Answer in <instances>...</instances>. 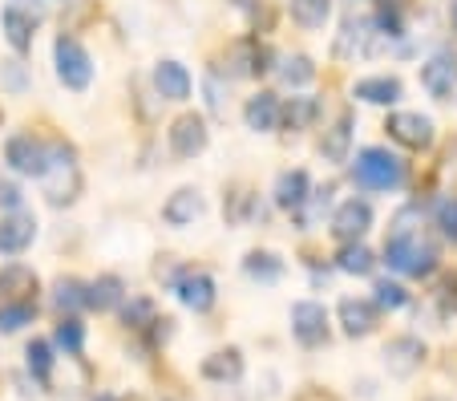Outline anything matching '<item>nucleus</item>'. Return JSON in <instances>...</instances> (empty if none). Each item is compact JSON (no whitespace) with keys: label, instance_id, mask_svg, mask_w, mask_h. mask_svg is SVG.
<instances>
[{"label":"nucleus","instance_id":"1","mask_svg":"<svg viewBox=\"0 0 457 401\" xmlns=\"http://www.w3.org/2000/svg\"><path fill=\"white\" fill-rule=\"evenodd\" d=\"M417 227H421V211L405 207L393 219V231L385 239V263L393 272H401V276H429L437 268V247Z\"/></svg>","mask_w":457,"mask_h":401},{"label":"nucleus","instance_id":"2","mask_svg":"<svg viewBox=\"0 0 457 401\" xmlns=\"http://www.w3.org/2000/svg\"><path fill=\"white\" fill-rule=\"evenodd\" d=\"M41 187L53 207H70L81 195V166H78V155H73L70 142H53L49 146V158H45V171H41Z\"/></svg>","mask_w":457,"mask_h":401},{"label":"nucleus","instance_id":"3","mask_svg":"<svg viewBox=\"0 0 457 401\" xmlns=\"http://www.w3.org/2000/svg\"><path fill=\"white\" fill-rule=\"evenodd\" d=\"M353 183L364 191H397L405 187V163L385 146H364L353 163Z\"/></svg>","mask_w":457,"mask_h":401},{"label":"nucleus","instance_id":"4","mask_svg":"<svg viewBox=\"0 0 457 401\" xmlns=\"http://www.w3.org/2000/svg\"><path fill=\"white\" fill-rule=\"evenodd\" d=\"M53 62H57V78L65 89H89V81H94V57L86 53V45L78 41V37L61 33L57 45H53Z\"/></svg>","mask_w":457,"mask_h":401},{"label":"nucleus","instance_id":"5","mask_svg":"<svg viewBox=\"0 0 457 401\" xmlns=\"http://www.w3.org/2000/svg\"><path fill=\"white\" fill-rule=\"evenodd\" d=\"M41 17H45L41 0H9V4H4V13H0L4 41H9L17 53H29V49H33V37H37Z\"/></svg>","mask_w":457,"mask_h":401},{"label":"nucleus","instance_id":"6","mask_svg":"<svg viewBox=\"0 0 457 401\" xmlns=\"http://www.w3.org/2000/svg\"><path fill=\"white\" fill-rule=\"evenodd\" d=\"M292 337L303 349H316L328 340V308L316 300H295L292 305Z\"/></svg>","mask_w":457,"mask_h":401},{"label":"nucleus","instance_id":"7","mask_svg":"<svg viewBox=\"0 0 457 401\" xmlns=\"http://www.w3.org/2000/svg\"><path fill=\"white\" fill-rule=\"evenodd\" d=\"M377 37H385V33H380L372 21L348 17L345 21V33H340V41H337V57H340V62H353V57H372V53L380 49Z\"/></svg>","mask_w":457,"mask_h":401},{"label":"nucleus","instance_id":"8","mask_svg":"<svg viewBox=\"0 0 457 401\" xmlns=\"http://www.w3.org/2000/svg\"><path fill=\"white\" fill-rule=\"evenodd\" d=\"M385 130H388V138L401 142V146H409V150H429L433 146V122L425 118V113L401 110V113H393V118H388Z\"/></svg>","mask_w":457,"mask_h":401},{"label":"nucleus","instance_id":"9","mask_svg":"<svg viewBox=\"0 0 457 401\" xmlns=\"http://www.w3.org/2000/svg\"><path fill=\"white\" fill-rule=\"evenodd\" d=\"M4 158H9V166L17 171V175L41 179L49 146H45L41 138H33V134H17V138H9V146H4Z\"/></svg>","mask_w":457,"mask_h":401},{"label":"nucleus","instance_id":"10","mask_svg":"<svg viewBox=\"0 0 457 401\" xmlns=\"http://www.w3.org/2000/svg\"><path fill=\"white\" fill-rule=\"evenodd\" d=\"M207 142H211V130L199 113H182L179 122L170 126V150L179 158H199L207 150Z\"/></svg>","mask_w":457,"mask_h":401},{"label":"nucleus","instance_id":"11","mask_svg":"<svg viewBox=\"0 0 457 401\" xmlns=\"http://www.w3.org/2000/svg\"><path fill=\"white\" fill-rule=\"evenodd\" d=\"M369 227H372V207L364 199L340 203L337 215H332V236H337L340 244H356V239H364Z\"/></svg>","mask_w":457,"mask_h":401},{"label":"nucleus","instance_id":"12","mask_svg":"<svg viewBox=\"0 0 457 401\" xmlns=\"http://www.w3.org/2000/svg\"><path fill=\"white\" fill-rule=\"evenodd\" d=\"M174 292H179V300L190 313H211L215 308V280L207 272H182L174 280Z\"/></svg>","mask_w":457,"mask_h":401},{"label":"nucleus","instance_id":"13","mask_svg":"<svg viewBox=\"0 0 457 401\" xmlns=\"http://www.w3.org/2000/svg\"><path fill=\"white\" fill-rule=\"evenodd\" d=\"M33 239H37V219L29 215V211L17 207L0 219V252L4 255H21Z\"/></svg>","mask_w":457,"mask_h":401},{"label":"nucleus","instance_id":"14","mask_svg":"<svg viewBox=\"0 0 457 401\" xmlns=\"http://www.w3.org/2000/svg\"><path fill=\"white\" fill-rule=\"evenodd\" d=\"M421 86L429 89L433 97H441V102L453 94L457 89V57L453 53H433L429 62L421 65Z\"/></svg>","mask_w":457,"mask_h":401},{"label":"nucleus","instance_id":"15","mask_svg":"<svg viewBox=\"0 0 457 401\" xmlns=\"http://www.w3.org/2000/svg\"><path fill=\"white\" fill-rule=\"evenodd\" d=\"M421 357H425V345L417 337H397L385 345V365L393 377H409L421 369Z\"/></svg>","mask_w":457,"mask_h":401},{"label":"nucleus","instance_id":"16","mask_svg":"<svg viewBox=\"0 0 457 401\" xmlns=\"http://www.w3.org/2000/svg\"><path fill=\"white\" fill-rule=\"evenodd\" d=\"M243 122H247V130H255V134L279 130V97L271 94V89H259V94L247 102V110H243Z\"/></svg>","mask_w":457,"mask_h":401},{"label":"nucleus","instance_id":"17","mask_svg":"<svg viewBox=\"0 0 457 401\" xmlns=\"http://www.w3.org/2000/svg\"><path fill=\"white\" fill-rule=\"evenodd\" d=\"M377 321H380V308L372 300H356V297L340 300V324H345L348 337H369L377 329Z\"/></svg>","mask_w":457,"mask_h":401},{"label":"nucleus","instance_id":"18","mask_svg":"<svg viewBox=\"0 0 457 401\" xmlns=\"http://www.w3.org/2000/svg\"><path fill=\"white\" fill-rule=\"evenodd\" d=\"M154 89L166 102H187L190 97V73L182 62H158L154 65Z\"/></svg>","mask_w":457,"mask_h":401},{"label":"nucleus","instance_id":"19","mask_svg":"<svg viewBox=\"0 0 457 401\" xmlns=\"http://www.w3.org/2000/svg\"><path fill=\"white\" fill-rule=\"evenodd\" d=\"M199 215H203V195L195 191V187H179V191L166 199V207H162V219L170 227H190Z\"/></svg>","mask_w":457,"mask_h":401},{"label":"nucleus","instance_id":"20","mask_svg":"<svg viewBox=\"0 0 457 401\" xmlns=\"http://www.w3.org/2000/svg\"><path fill=\"white\" fill-rule=\"evenodd\" d=\"M401 94H405V86H401L397 78H361L353 86V97H361V102H369V105H397L401 102Z\"/></svg>","mask_w":457,"mask_h":401},{"label":"nucleus","instance_id":"21","mask_svg":"<svg viewBox=\"0 0 457 401\" xmlns=\"http://www.w3.org/2000/svg\"><path fill=\"white\" fill-rule=\"evenodd\" d=\"M348 150H353V113H340L337 122L324 130V142H320V155L328 163H348Z\"/></svg>","mask_w":457,"mask_h":401},{"label":"nucleus","instance_id":"22","mask_svg":"<svg viewBox=\"0 0 457 401\" xmlns=\"http://www.w3.org/2000/svg\"><path fill=\"white\" fill-rule=\"evenodd\" d=\"M29 292H37V272L25 263H9L0 268V300H33Z\"/></svg>","mask_w":457,"mask_h":401},{"label":"nucleus","instance_id":"23","mask_svg":"<svg viewBox=\"0 0 457 401\" xmlns=\"http://www.w3.org/2000/svg\"><path fill=\"white\" fill-rule=\"evenodd\" d=\"M308 195H312V179L303 175V171H284V175L276 179V203L284 211H300Z\"/></svg>","mask_w":457,"mask_h":401},{"label":"nucleus","instance_id":"24","mask_svg":"<svg viewBox=\"0 0 457 401\" xmlns=\"http://www.w3.org/2000/svg\"><path fill=\"white\" fill-rule=\"evenodd\" d=\"M203 377L207 381H239L243 377V353L239 349H219V353H211L207 361H203Z\"/></svg>","mask_w":457,"mask_h":401},{"label":"nucleus","instance_id":"25","mask_svg":"<svg viewBox=\"0 0 457 401\" xmlns=\"http://www.w3.org/2000/svg\"><path fill=\"white\" fill-rule=\"evenodd\" d=\"M126 300L121 292V280L118 276H97L94 284H86V308H97V313H110Z\"/></svg>","mask_w":457,"mask_h":401},{"label":"nucleus","instance_id":"26","mask_svg":"<svg viewBox=\"0 0 457 401\" xmlns=\"http://www.w3.org/2000/svg\"><path fill=\"white\" fill-rule=\"evenodd\" d=\"M287 13L300 29H324L332 17V0H287Z\"/></svg>","mask_w":457,"mask_h":401},{"label":"nucleus","instance_id":"27","mask_svg":"<svg viewBox=\"0 0 457 401\" xmlns=\"http://www.w3.org/2000/svg\"><path fill=\"white\" fill-rule=\"evenodd\" d=\"M316 118H320L316 97H292L287 105H279V126H287V130H308Z\"/></svg>","mask_w":457,"mask_h":401},{"label":"nucleus","instance_id":"28","mask_svg":"<svg viewBox=\"0 0 457 401\" xmlns=\"http://www.w3.org/2000/svg\"><path fill=\"white\" fill-rule=\"evenodd\" d=\"M243 272H247L251 280H259V284H276V280L284 276V260L271 252H251L247 260H243Z\"/></svg>","mask_w":457,"mask_h":401},{"label":"nucleus","instance_id":"29","mask_svg":"<svg viewBox=\"0 0 457 401\" xmlns=\"http://www.w3.org/2000/svg\"><path fill=\"white\" fill-rule=\"evenodd\" d=\"M53 340H57V349H65L70 357H81V349H86V324H81L78 316H61Z\"/></svg>","mask_w":457,"mask_h":401},{"label":"nucleus","instance_id":"30","mask_svg":"<svg viewBox=\"0 0 457 401\" xmlns=\"http://www.w3.org/2000/svg\"><path fill=\"white\" fill-rule=\"evenodd\" d=\"M37 305L33 300H4L0 305V332H21L25 324H33Z\"/></svg>","mask_w":457,"mask_h":401},{"label":"nucleus","instance_id":"31","mask_svg":"<svg viewBox=\"0 0 457 401\" xmlns=\"http://www.w3.org/2000/svg\"><path fill=\"white\" fill-rule=\"evenodd\" d=\"M372 263L377 260H372V252L361 244V239H356V244H345L340 247V255H337V268L348 272V276H369Z\"/></svg>","mask_w":457,"mask_h":401},{"label":"nucleus","instance_id":"32","mask_svg":"<svg viewBox=\"0 0 457 401\" xmlns=\"http://www.w3.org/2000/svg\"><path fill=\"white\" fill-rule=\"evenodd\" d=\"M279 78H284L292 89H300L316 78V65H312V57H303V53H292V57L279 62Z\"/></svg>","mask_w":457,"mask_h":401},{"label":"nucleus","instance_id":"33","mask_svg":"<svg viewBox=\"0 0 457 401\" xmlns=\"http://www.w3.org/2000/svg\"><path fill=\"white\" fill-rule=\"evenodd\" d=\"M53 305H57L61 313H78V308H86V284H81V280H57Z\"/></svg>","mask_w":457,"mask_h":401},{"label":"nucleus","instance_id":"34","mask_svg":"<svg viewBox=\"0 0 457 401\" xmlns=\"http://www.w3.org/2000/svg\"><path fill=\"white\" fill-rule=\"evenodd\" d=\"M25 357H29V373H33L37 381H49V373H53V345L49 340H33L25 349Z\"/></svg>","mask_w":457,"mask_h":401},{"label":"nucleus","instance_id":"35","mask_svg":"<svg viewBox=\"0 0 457 401\" xmlns=\"http://www.w3.org/2000/svg\"><path fill=\"white\" fill-rule=\"evenodd\" d=\"M372 292H377V297H372V305H377V308H388V313H397V308L409 305V292L401 288V284H393V280H380Z\"/></svg>","mask_w":457,"mask_h":401},{"label":"nucleus","instance_id":"36","mask_svg":"<svg viewBox=\"0 0 457 401\" xmlns=\"http://www.w3.org/2000/svg\"><path fill=\"white\" fill-rule=\"evenodd\" d=\"M437 227H441V236L457 244V199H441L437 203Z\"/></svg>","mask_w":457,"mask_h":401},{"label":"nucleus","instance_id":"37","mask_svg":"<svg viewBox=\"0 0 457 401\" xmlns=\"http://www.w3.org/2000/svg\"><path fill=\"white\" fill-rule=\"evenodd\" d=\"M207 102H211V113H219V118L227 113V97H223V86H219L215 73H207Z\"/></svg>","mask_w":457,"mask_h":401},{"label":"nucleus","instance_id":"38","mask_svg":"<svg viewBox=\"0 0 457 401\" xmlns=\"http://www.w3.org/2000/svg\"><path fill=\"white\" fill-rule=\"evenodd\" d=\"M0 207H9V211L21 207V187L17 183H0Z\"/></svg>","mask_w":457,"mask_h":401},{"label":"nucleus","instance_id":"39","mask_svg":"<svg viewBox=\"0 0 457 401\" xmlns=\"http://www.w3.org/2000/svg\"><path fill=\"white\" fill-rule=\"evenodd\" d=\"M449 292H457V276H453V284H449Z\"/></svg>","mask_w":457,"mask_h":401},{"label":"nucleus","instance_id":"40","mask_svg":"<svg viewBox=\"0 0 457 401\" xmlns=\"http://www.w3.org/2000/svg\"><path fill=\"white\" fill-rule=\"evenodd\" d=\"M97 401H118V397H97Z\"/></svg>","mask_w":457,"mask_h":401},{"label":"nucleus","instance_id":"41","mask_svg":"<svg viewBox=\"0 0 457 401\" xmlns=\"http://www.w3.org/2000/svg\"><path fill=\"white\" fill-rule=\"evenodd\" d=\"M453 25H457V4H453Z\"/></svg>","mask_w":457,"mask_h":401}]
</instances>
